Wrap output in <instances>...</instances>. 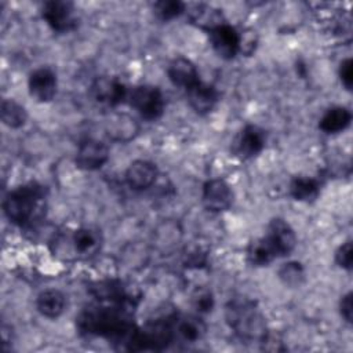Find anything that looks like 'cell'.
<instances>
[{
	"instance_id": "1f68e13d",
	"label": "cell",
	"mask_w": 353,
	"mask_h": 353,
	"mask_svg": "<svg viewBox=\"0 0 353 353\" xmlns=\"http://www.w3.org/2000/svg\"><path fill=\"white\" fill-rule=\"evenodd\" d=\"M335 262L339 268H342L345 270H352V266H353V247H352L350 240H346L345 243H342L336 248Z\"/></svg>"
},
{
	"instance_id": "6da1fadb",
	"label": "cell",
	"mask_w": 353,
	"mask_h": 353,
	"mask_svg": "<svg viewBox=\"0 0 353 353\" xmlns=\"http://www.w3.org/2000/svg\"><path fill=\"white\" fill-rule=\"evenodd\" d=\"M76 325L81 334L102 336L114 342L128 343L137 328L131 319L128 305L88 306L76 317Z\"/></svg>"
},
{
	"instance_id": "5bb4252c",
	"label": "cell",
	"mask_w": 353,
	"mask_h": 353,
	"mask_svg": "<svg viewBox=\"0 0 353 353\" xmlns=\"http://www.w3.org/2000/svg\"><path fill=\"white\" fill-rule=\"evenodd\" d=\"M212 50L222 59H233L239 54L240 32L226 22L208 32Z\"/></svg>"
},
{
	"instance_id": "9a60e30c",
	"label": "cell",
	"mask_w": 353,
	"mask_h": 353,
	"mask_svg": "<svg viewBox=\"0 0 353 353\" xmlns=\"http://www.w3.org/2000/svg\"><path fill=\"white\" fill-rule=\"evenodd\" d=\"M157 176L159 170L156 164L149 160H134L125 170V182L132 190L137 192L152 188Z\"/></svg>"
},
{
	"instance_id": "4fadbf2b",
	"label": "cell",
	"mask_w": 353,
	"mask_h": 353,
	"mask_svg": "<svg viewBox=\"0 0 353 353\" xmlns=\"http://www.w3.org/2000/svg\"><path fill=\"white\" fill-rule=\"evenodd\" d=\"M272 243L277 252V256L290 255L296 247V234L291 225L283 218H273L268 223V230L265 234Z\"/></svg>"
},
{
	"instance_id": "e575fe53",
	"label": "cell",
	"mask_w": 353,
	"mask_h": 353,
	"mask_svg": "<svg viewBox=\"0 0 353 353\" xmlns=\"http://www.w3.org/2000/svg\"><path fill=\"white\" fill-rule=\"evenodd\" d=\"M339 313H341V317L347 324L352 323V319H353V303H352V292L350 291L341 296V299H339Z\"/></svg>"
},
{
	"instance_id": "ba28073f",
	"label": "cell",
	"mask_w": 353,
	"mask_h": 353,
	"mask_svg": "<svg viewBox=\"0 0 353 353\" xmlns=\"http://www.w3.org/2000/svg\"><path fill=\"white\" fill-rule=\"evenodd\" d=\"M266 145V132L255 124L244 125L232 142V153L241 159H252L259 154Z\"/></svg>"
},
{
	"instance_id": "603a6c76",
	"label": "cell",
	"mask_w": 353,
	"mask_h": 353,
	"mask_svg": "<svg viewBox=\"0 0 353 353\" xmlns=\"http://www.w3.org/2000/svg\"><path fill=\"white\" fill-rule=\"evenodd\" d=\"M352 121V113L345 106H332L320 117L319 128L325 134H338L345 131Z\"/></svg>"
},
{
	"instance_id": "f546056e",
	"label": "cell",
	"mask_w": 353,
	"mask_h": 353,
	"mask_svg": "<svg viewBox=\"0 0 353 353\" xmlns=\"http://www.w3.org/2000/svg\"><path fill=\"white\" fill-rule=\"evenodd\" d=\"M190 302L197 312V314H207L214 309L215 298L211 290L205 287L196 288L190 295Z\"/></svg>"
},
{
	"instance_id": "d6986e66",
	"label": "cell",
	"mask_w": 353,
	"mask_h": 353,
	"mask_svg": "<svg viewBox=\"0 0 353 353\" xmlns=\"http://www.w3.org/2000/svg\"><path fill=\"white\" fill-rule=\"evenodd\" d=\"M90 294L95 296L99 302H109L116 305H128L130 295L125 291V287L121 281L114 279L95 281L90 287Z\"/></svg>"
},
{
	"instance_id": "8992f818",
	"label": "cell",
	"mask_w": 353,
	"mask_h": 353,
	"mask_svg": "<svg viewBox=\"0 0 353 353\" xmlns=\"http://www.w3.org/2000/svg\"><path fill=\"white\" fill-rule=\"evenodd\" d=\"M43 19L47 25L58 33H68L76 29L77 15L74 4L63 0L46 1L41 7Z\"/></svg>"
},
{
	"instance_id": "277c9868",
	"label": "cell",
	"mask_w": 353,
	"mask_h": 353,
	"mask_svg": "<svg viewBox=\"0 0 353 353\" xmlns=\"http://www.w3.org/2000/svg\"><path fill=\"white\" fill-rule=\"evenodd\" d=\"M176 314L148 321L142 328H135L127 349L130 350H163L175 339Z\"/></svg>"
},
{
	"instance_id": "d4e9b609",
	"label": "cell",
	"mask_w": 353,
	"mask_h": 353,
	"mask_svg": "<svg viewBox=\"0 0 353 353\" xmlns=\"http://www.w3.org/2000/svg\"><path fill=\"white\" fill-rule=\"evenodd\" d=\"M276 258L277 252L266 236L252 240L247 247V261L252 266H268Z\"/></svg>"
},
{
	"instance_id": "7402d4cb",
	"label": "cell",
	"mask_w": 353,
	"mask_h": 353,
	"mask_svg": "<svg viewBox=\"0 0 353 353\" xmlns=\"http://www.w3.org/2000/svg\"><path fill=\"white\" fill-rule=\"evenodd\" d=\"M65 305V295L57 288H47L36 298V307L39 313L47 319H58L63 313Z\"/></svg>"
},
{
	"instance_id": "ac0fdd59",
	"label": "cell",
	"mask_w": 353,
	"mask_h": 353,
	"mask_svg": "<svg viewBox=\"0 0 353 353\" xmlns=\"http://www.w3.org/2000/svg\"><path fill=\"white\" fill-rule=\"evenodd\" d=\"M182 228L174 219H164L153 230V245L160 252H171L182 240Z\"/></svg>"
},
{
	"instance_id": "484cf974",
	"label": "cell",
	"mask_w": 353,
	"mask_h": 353,
	"mask_svg": "<svg viewBox=\"0 0 353 353\" xmlns=\"http://www.w3.org/2000/svg\"><path fill=\"white\" fill-rule=\"evenodd\" d=\"M288 189L294 200L309 203L317 199L320 193V183L312 176H295L290 182Z\"/></svg>"
},
{
	"instance_id": "f1b7e54d",
	"label": "cell",
	"mask_w": 353,
	"mask_h": 353,
	"mask_svg": "<svg viewBox=\"0 0 353 353\" xmlns=\"http://www.w3.org/2000/svg\"><path fill=\"white\" fill-rule=\"evenodd\" d=\"M185 11L186 4L179 0H161L153 4V12L161 21H171Z\"/></svg>"
},
{
	"instance_id": "7c38bea8",
	"label": "cell",
	"mask_w": 353,
	"mask_h": 353,
	"mask_svg": "<svg viewBox=\"0 0 353 353\" xmlns=\"http://www.w3.org/2000/svg\"><path fill=\"white\" fill-rule=\"evenodd\" d=\"M57 74L48 66L34 69L28 79V90L30 97L41 103L50 102L57 94Z\"/></svg>"
},
{
	"instance_id": "9c48e42d",
	"label": "cell",
	"mask_w": 353,
	"mask_h": 353,
	"mask_svg": "<svg viewBox=\"0 0 353 353\" xmlns=\"http://www.w3.org/2000/svg\"><path fill=\"white\" fill-rule=\"evenodd\" d=\"M201 201L210 212H223L230 208L233 203V192L230 185L221 178H212L203 186Z\"/></svg>"
},
{
	"instance_id": "4316f807",
	"label": "cell",
	"mask_w": 353,
	"mask_h": 353,
	"mask_svg": "<svg viewBox=\"0 0 353 353\" xmlns=\"http://www.w3.org/2000/svg\"><path fill=\"white\" fill-rule=\"evenodd\" d=\"M1 121L10 128H21L28 120L26 109L12 98L1 101Z\"/></svg>"
},
{
	"instance_id": "52a82bcc",
	"label": "cell",
	"mask_w": 353,
	"mask_h": 353,
	"mask_svg": "<svg viewBox=\"0 0 353 353\" xmlns=\"http://www.w3.org/2000/svg\"><path fill=\"white\" fill-rule=\"evenodd\" d=\"M128 91L130 90L119 79L112 76H98L90 87L92 99L108 108H114L127 101Z\"/></svg>"
},
{
	"instance_id": "83f0119b",
	"label": "cell",
	"mask_w": 353,
	"mask_h": 353,
	"mask_svg": "<svg viewBox=\"0 0 353 353\" xmlns=\"http://www.w3.org/2000/svg\"><path fill=\"white\" fill-rule=\"evenodd\" d=\"M279 279L287 287H299L305 280V269L296 261L283 263L279 269Z\"/></svg>"
},
{
	"instance_id": "e0dca14e",
	"label": "cell",
	"mask_w": 353,
	"mask_h": 353,
	"mask_svg": "<svg viewBox=\"0 0 353 353\" xmlns=\"http://www.w3.org/2000/svg\"><path fill=\"white\" fill-rule=\"evenodd\" d=\"M167 76L168 80L179 88L189 90L192 85H194L199 79V70L196 65L185 58V57H175L167 66Z\"/></svg>"
},
{
	"instance_id": "44dd1931",
	"label": "cell",
	"mask_w": 353,
	"mask_h": 353,
	"mask_svg": "<svg viewBox=\"0 0 353 353\" xmlns=\"http://www.w3.org/2000/svg\"><path fill=\"white\" fill-rule=\"evenodd\" d=\"M101 234L91 228H80L70 236V245L76 255L81 258H90L95 255L101 248Z\"/></svg>"
},
{
	"instance_id": "d6a6232c",
	"label": "cell",
	"mask_w": 353,
	"mask_h": 353,
	"mask_svg": "<svg viewBox=\"0 0 353 353\" xmlns=\"http://www.w3.org/2000/svg\"><path fill=\"white\" fill-rule=\"evenodd\" d=\"M258 46V34L254 29H245L244 32H240V44H239V52L244 55H252Z\"/></svg>"
},
{
	"instance_id": "4dcf8cb0",
	"label": "cell",
	"mask_w": 353,
	"mask_h": 353,
	"mask_svg": "<svg viewBox=\"0 0 353 353\" xmlns=\"http://www.w3.org/2000/svg\"><path fill=\"white\" fill-rule=\"evenodd\" d=\"M207 252H208V250L204 247L203 243L192 241V244L185 247L183 263L186 266L200 268L207 262Z\"/></svg>"
},
{
	"instance_id": "7a4b0ae2",
	"label": "cell",
	"mask_w": 353,
	"mask_h": 353,
	"mask_svg": "<svg viewBox=\"0 0 353 353\" xmlns=\"http://www.w3.org/2000/svg\"><path fill=\"white\" fill-rule=\"evenodd\" d=\"M225 317L240 339L262 342L268 334L263 314L256 303L245 296L230 299L225 309Z\"/></svg>"
},
{
	"instance_id": "3957f363",
	"label": "cell",
	"mask_w": 353,
	"mask_h": 353,
	"mask_svg": "<svg viewBox=\"0 0 353 353\" xmlns=\"http://www.w3.org/2000/svg\"><path fill=\"white\" fill-rule=\"evenodd\" d=\"M44 200V186L37 182H28L14 188L3 201L6 216L18 226L29 225L40 203Z\"/></svg>"
},
{
	"instance_id": "2e32d148",
	"label": "cell",
	"mask_w": 353,
	"mask_h": 353,
	"mask_svg": "<svg viewBox=\"0 0 353 353\" xmlns=\"http://www.w3.org/2000/svg\"><path fill=\"white\" fill-rule=\"evenodd\" d=\"M188 102L197 114H208L219 101L218 90L207 83L197 81L189 90H186Z\"/></svg>"
},
{
	"instance_id": "30bf717a",
	"label": "cell",
	"mask_w": 353,
	"mask_h": 353,
	"mask_svg": "<svg viewBox=\"0 0 353 353\" xmlns=\"http://www.w3.org/2000/svg\"><path fill=\"white\" fill-rule=\"evenodd\" d=\"M109 154V146L105 142L88 138L77 148L76 164L84 171H95L108 163Z\"/></svg>"
},
{
	"instance_id": "ffe728a7",
	"label": "cell",
	"mask_w": 353,
	"mask_h": 353,
	"mask_svg": "<svg viewBox=\"0 0 353 353\" xmlns=\"http://www.w3.org/2000/svg\"><path fill=\"white\" fill-rule=\"evenodd\" d=\"M185 12L188 14L190 22L200 26L201 29H205L207 32H211L212 29L225 23L222 10L210 4L199 3V4H192L190 7L186 6Z\"/></svg>"
},
{
	"instance_id": "5b68a950",
	"label": "cell",
	"mask_w": 353,
	"mask_h": 353,
	"mask_svg": "<svg viewBox=\"0 0 353 353\" xmlns=\"http://www.w3.org/2000/svg\"><path fill=\"white\" fill-rule=\"evenodd\" d=\"M127 101L130 106L145 120L154 121L164 113V95L161 90L152 84L135 85L128 91Z\"/></svg>"
},
{
	"instance_id": "8fae6325",
	"label": "cell",
	"mask_w": 353,
	"mask_h": 353,
	"mask_svg": "<svg viewBox=\"0 0 353 353\" xmlns=\"http://www.w3.org/2000/svg\"><path fill=\"white\" fill-rule=\"evenodd\" d=\"M139 123L128 113L116 112L112 113L105 121V132L113 142L128 143L134 141L139 134Z\"/></svg>"
},
{
	"instance_id": "836d02e7",
	"label": "cell",
	"mask_w": 353,
	"mask_h": 353,
	"mask_svg": "<svg viewBox=\"0 0 353 353\" xmlns=\"http://www.w3.org/2000/svg\"><path fill=\"white\" fill-rule=\"evenodd\" d=\"M352 66H353V63H352L350 58H346V59H343L339 63V79H341V83L349 91L352 90V84H353V68Z\"/></svg>"
},
{
	"instance_id": "cb8c5ba5",
	"label": "cell",
	"mask_w": 353,
	"mask_h": 353,
	"mask_svg": "<svg viewBox=\"0 0 353 353\" xmlns=\"http://www.w3.org/2000/svg\"><path fill=\"white\" fill-rule=\"evenodd\" d=\"M204 321L196 314L175 317V338L179 336L183 342H197L205 334Z\"/></svg>"
}]
</instances>
